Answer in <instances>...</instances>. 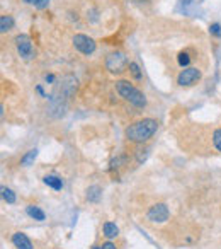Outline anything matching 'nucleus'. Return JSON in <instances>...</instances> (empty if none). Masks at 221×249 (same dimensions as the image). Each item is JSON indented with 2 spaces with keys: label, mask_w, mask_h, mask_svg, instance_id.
<instances>
[{
  "label": "nucleus",
  "mask_w": 221,
  "mask_h": 249,
  "mask_svg": "<svg viewBox=\"0 0 221 249\" xmlns=\"http://www.w3.org/2000/svg\"><path fill=\"white\" fill-rule=\"evenodd\" d=\"M213 143H214V147H216L218 152H221V128L214 130V133H213Z\"/></svg>",
  "instance_id": "18"
},
{
  "label": "nucleus",
  "mask_w": 221,
  "mask_h": 249,
  "mask_svg": "<svg viewBox=\"0 0 221 249\" xmlns=\"http://www.w3.org/2000/svg\"><path fill=\"white\" fill-rule=\"evenodd\" d=\"M48 4H49V0H38V2H36V7H38V9H46V7H48Z\"/></svg>",
  "instance_id": "20"
},
{
  "label": "nucleus",
  "mask_w": 221,
  "mask_h": 249,
  "mask_svg": "<svg viewBox=\"0 0 221 249\" xmlns=\"http://www.w3.org/2000/svg\"><path fill=\"white\" fill-rule=\"evenodd\" d=\"M92 249H100V248H97V246H94V248Z\"/></svg>",
  "instance_id": "25"
},
{
  "label": "nucleus",
  "mask_w": 221,
  "mask_h": 249,
  "mask_svg": "<svg viewBox=\"0 0 221 249\" xmlns=\"http://www.w3.org/2000/svg\"><path fill=\"white\" fill-rule=\"evenodd\" d=\"M36 90H38V92L41 94L43 97H46V94H45V90H43V87H41V86H38V87H36Z\"/></svg>",
  "instance_id": "22"
},
{
  "label": "nucleus",
  "mask_w": 221,
  "mask_h": 249,
  "mask_svg": "<svg viewBox=\"0 0 221 249\" xmlns=\"http://www.w3.org/2000/svg\"><path fill=\"white\" fill-rule=\"evenodd\" d=\"M201 79H203V72L197 67H186L177 75V84L180 87H190V86H196Z\"/></svg>",
  "instance_id": "4"
},
{
  "label": "nucleus",
  "mask_w": 221,
  "mask_h": 249,
  "mask_svg": "<svg viewBox=\"0 0 221 249\" xmlns=\"http://www.w3.org/2000/svg\"><path fill=\"white\" fill-rule=\"evenodd\" d=\"M26 213L38 222H43L46 218V213L39 207H36V205H28V207H26Z\"/></svg>",
  "instance_id": "9"
},
{
  "label": "nucleus",
  "mask_w": 221,
  "mask_h": 249,
  "mask_svg": "<svg viewBox=\"0 0 221 249\" xmlns=\"http://www.w3.org/2000/svg\"><path fill=\"white\" fill-rule=\"evenodd\" d=\"M14 45L22 60L34 58V48H32V41L28 35H17L14 38Z\"/></svg>",
  "instance_id": "5"
},
{
  "label": "nucleus",
  "mask_w": 221,
  "mask_h": 249,
  "mask_svg": "<svg viewBox=\"0 0 221 249\" xmlns=\"http://www.w3.org/2000/svg\"><path fill=\"white\" fill-rule=\"evenodd\" d=\"M12 28H14V18L12 16H2L0 18V31L9 33Z\"/></svg>",
  "instance_id": "13"
},
{
  "label": "nucleus",
  "mask_w": 221,
  "mask_h": 249,
  "mask_svg": "<svg viewBox=\"0 0 221 249\" xmlns=\"http://www.w3.org/2000/svg\"><path fill=\"white\" fill-rule=\"evenodd\" d=\"M12 244L17 249H32V242L29 241V237L22 232H16L12 234Z\"/></svg>",
  "instance_id": "8"
},
{
  "label": "nucleus",
  "mask_w": 221,
  "mask_h": 249,
  "mask_svg": "<svg viewBox=\"0 0 221 249\" xmlns=\"http://www.w3.org/2000/svg\"><path fill=\"white\" fill-rule=\"evenodd\" d=\"M2 198H4L7 203H16V193L11 188H2Z\"/></svg>",
  "instance_id": "16"
},
{
  "label": "nucleus",
  "mask_w": 221,
  "mask_h": 249,
  "mask_svg": "<svg viewBox=\"0 0 221 249\" xmlns=\"http://www.w3.org/2000/svg\"><path fill=\"white\" fill-rule=\"evenodd\" d=\"M158 130V121L153 118H143L140 121H135L125 130V137L129 142L135 143H143L146 140H150Z\"/></svg>",
  "instance_id": "1"
},
{
  "label": "nucleus",
  "mask_w": 221,
  "mask_h": 249,
  "mask_svg": "<svg viewBox=\"0 0 221 249\" xmlns=\"http://www.w3.org/2000/svg\"><path fill=\"white\" fill-rule=\"evenodd\" d=\"M36 2H38V0H24V4H34L36 5Z\"/></svg>",
  "instance_id": "24"
},
{
  "label": "nucleus",
  "mask_w": 221,
  "mask_h": 249,
  "mask_svg": "<svg viewBox=\"0 0 221 249\" xmlns=\"http://www.w3.org/2000/svg\"><path fill=\"white\" fill-rule=\"evenodd\" d=\"M209 33H211L213 36H218V38H220V36H221V26L218 24V22L211 24V26H209Z\"/></svg>",
  "instance_id": "19"
},
{
  "label": "nucleus",
  "mask_w": 221,
  "mask_h": 249,
  "mask_svg": "<svg viewBox=\"0 0 221 249\" xmlns=\"http://www.w3.org/2000/svg\"><path fill=\"white\" fill-rule=\"evenodd\" d=\"M102 232L104 235H106L107 239H114L119 235V229L116 224H112V222H106V224L102 225Z\"/></svg>",
  "instance_id": "10"
},
{
  "label": "nucleus",
  "mask_w": 221,
  "mask_h": 249,
  "mask_svg": "<svg viewBox=\"0 0 221 249\" xmlns=\"http://www.w3.org/2000/svg\"><path fill=\"white\" fill-rule=\"evenodd\" d=\"M45 184L46 186H49V188H53V190H56V191H60L63 188V181H62V178H58V176H55V174H49V176H45Z\"/></svg>",
  "instance_id": "11"
},
{
  "label": "nucleus",
  "mask_w": 221,
  "mask_h": 249,
  "mask_svg": "<svg viewBox=\"0 0 221 249\" xmlns=\"http://www.w3.org/2000/svg\"><path fill=\"white\" fill-rule=\"evenodd\" d=\"M128 70H129V73H131V75L135 77L136 80H142L143 79V73H142V70H140V67H138V63H136V62H129Z\"/></svg>",
  "instance_id": "15"
},
{
  "label": "nucleus",
  "mask_w": 221,
  "mask_h": 249,
  "mask_svg": "<svg viewBox=\"0 0 221 249\" xmlns=\"http://www.w3.org/2000/svg\"><path fill=\"white\" fill-rule=\"evenodd\" d=\"M45 79H46V82H53V80H55V77H53V75H46Z\"/></svg>",
  "instance_id": "23"
},
{
  "label": "nucleus",
  "mask_w": 221,
  "mask_h": 249,
  "mask_svg": "<svg viewBox=\"0 0 221 249\" xmlns=\"http://www.w3.org/2000/svg\"><path fill=\"white\" fill-rule=\"evenodd\" d=\"M73 46H75V50H79L82 55H92L94 52H95L97 45L95 41H94L92 38H89L87 35H75L73 36Z\"/></svg>",
  "instance_id": "6"
},
{
  "label": "nucleus",
  "mask_w": 221,
  "mask_h": 249,
  "mask_svg": "<svg viewBox=\"0 0 221 249\" xmlns=\"http://www.w3.org/2000/svg\"><path fill=\"white\" fill-rule=\"evenodd\" d=\"M129 65L128 58L123 52H114V53H109L106 58V69L109 70L110 73H123L125 69Z\"/></svg>",
  "instance_id": "3"
},
{
  "label": "nucleus",
  "mask_w": 221,
  "mask_h": 249,
  "mask_svg": "<svg viewBox=\"0 0 221 249\" xmlns=\"http://www.w3.org/2000/svg\"><path fill=\"white\" fill-rule=\"evenodd\" d=\"M146 217H148V220L153 222V224H163V222L169 220L170 212H169V208H167L165 203H157L150 208L148 213H146Z\"/></svg>",
  "instance_id": "7"
},
{
  "label": "nucleus",
  "mask_w": 221,
  "mask_h": 249,
  "mask_svg": "<svg viewBox=\"0 0 221 249\" xmlns=\"http://www.w3.org/2000/svg\"><path fill=\"white\" fill-rule=\"evenodd\" d=\"M116 92H118L126 103L131 104V106L140 107V109H143V107L146 106V96L138 87L133 86L129 80H116Z\"/></svg>",
  "instance_id": "2"
},
{
  "label": "nucleus",
  "mask_w": 221,
  "mask_h": 249,
  "mask_svg": "<svg viewBox=\"0 0 221 249\" xmlns=\"http://www.w3.org/2000/svg\"><path fill=\"white\" fill-rule=\"evenodd\" d=\"M177 62H179V65H180V67H187V65L190 63L189 53H187V52H180V53H179V56H177Z\"/></svg>",
  "instance_id": "17"
},
{
  "label": "nucleus",
  "mask_w": 221,
  "mask_h": 249,
  "mask_svg": "<svg viewBox=\"0 0 221 249\" xmlns=\"http://www.w3.org/2000/svg\"><path fill=\"white\" fill-rule=\"evenodd\" d=\"M100 196H102V190H100V186H97V184H94V186H90L89 190H87V200L92 201V203H97V201L100 200Z\"/></svg>",
  "instance_id": "12"
},
{
  "label": "nucleus",
  "mask_w": 221,
  "mask_h": 249,
  "mask_svg": "<svg viewBox=\"0 0 221 249\" xmlns=\"http://www.w3.org/2000/svg\"><path fill=\"white\" fill-rule=\"evenodd\" d=\"M100 249H116V246L112 244V242H104V244L100 246Z\"/></svg>",
  "instance_id": "21"
},
{
  "label": "nucleus",
  "mask_w": 221,
  "mask_h": 249,
  "mask_svg": "<svg viewBox=\"0 0 221 249\" xmlns=\"http://www.w3.org/2000/svg\"><path fill=\"white\" fill-rule=\"evenodd\" d=\"M36 156H38V149H31V150H29V152L26 154V156L21 159V164H22V166H24V167L31 166V164L34 162Z\"/></svg>",
  "instance_id": "14"
}]
</instances>
